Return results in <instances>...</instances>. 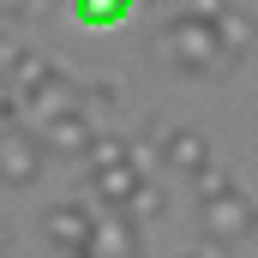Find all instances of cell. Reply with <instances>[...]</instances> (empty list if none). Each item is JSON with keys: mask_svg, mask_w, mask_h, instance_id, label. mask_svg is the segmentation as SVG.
<instances>
[{"mask_svg": "<svg viewBox=\"0 0 258 258\" xmlns=\"http://www.w3.org/2000/svg\"><path fill=\"white\" fill-rule=\"evenodd\" d=\"M156 48H162V60L174 66V72H192V78H210V72H222V42H216V24L210 18H192V12H180V18H168L162 30H156Z\"/></svg>", "mask_w": 258, "mask_h": 258, "instance_id": "cell-1", "label": "cell"}, {"mask_svg": "<svg viewBox=\"0 0 258 258\" xmlns=\"http://www.w3.org/2000/svg\"><path fill=\"white\" fill-rule=\"evenodd\" d=\"M198 228H204V240H210L216 252L240 246V240L252 234V204H246V186H240V180H210V186L198 192Z\"/></svg>", "mask_w": 258, "mask_h": 258, "instance_id": "cell-2", "label": "cell"}, {"mask_svg": "<svg viewBox=\"0 0 258 258\" xmlns=\"http://www.w3.org/2000/svg\"><path fill=\"white\" fill-rule=\"evenodd\" d=\"M42 144H36V132L24 126V120H6L0 126V186H12V192H24V186H36L42 180Z\"/></svg>", "mask_w": 258, "mask_h": 258, "instance_id": "cell-3", "label": "cell"}, {"mask_svg": "<svg viewBox=\"0 0 258 258\" xmlns=\"http://www.w3.org/2000/svg\"><path fill=\"white\" fill-rule=\"evenodd\" d=\"M90 222H96V210H90V204L60 198V204H48V210H42V240H48L60 258H84V246H90Z\"/></svg>", "mask_w": 258, "mask_h": 258, "instance_id": "cell-4", "label": "cell"}, {"mask_svg": "<svg viewBox=\"0 0 258 258\" xmlns=\"http://www.w3.org/2000/svg\"><path fill=\"white\" fill-rule=\"evenodd\" d=\"M138 252H144V222H132L126 210H102L90 222L84 258H138Z\"/></svg>", "mask_w": 258, "mask_h": 258, "instance_id": "cell-5", "label": "cell"}, {"mask_svg": "<svg viewBox=\"0 0 258 258\" xmlns=\"http://www.w3.org/2000/svg\"><path fill=\"white\" fill-rule=\"evenodd\" d=\"M162 168H168L174 180H204V174H210V138L198 126L162 132Z\"/></svg>", "mask_w": 258, "mask_h": 258, "instance_id": "cell-6", "label": "cell"}, {"mask_svg": "<svg viewBox=\"0 0 258 258\" xmlns=\"http://www.w3.org/2000/svg\"><path fill=\"white\" fill-rule=\"evenodd\" d=\"M36 132V144H42V156H78L84 144H90V114H84V102H72V108H60V114H48L42 126H30Z\"/></svg>", "mask_w": 258, "mask_h": 258, "instance_id": "cell-7", "label": "cell"}, {"mask_svg": "<svg viewBox=\"0 0 258 258\" xmlns=\"http://www.w3.org/2000/svg\"><path fill=\"white\" fill-rule=\"evenodd\" d=\"M138 186H144V174H138V162H132V156L108 162V168H90V198H96L102 210H126Z\"/></svg>", "mask_w": 258, "mask_h": 258, "instance_id": "cell-8", "label": "cell"}, {"mask_svg": "<svg viewBox=\"0 0 258 258\" xmlns=\"http://www.w3.org/2000/svg\"><path fill=\"white\" fill-rule=\"evenodd\" d=\"M54 78V60L48 54H36V48H24V54H12V66H6V90L12 96H30L36 84H48Z\"/></svg>", "mask_w": 258, "mask_h": 258, "instance_id": "cell-9", "label": "cell"}, {"mask_svg": "<svg viewBox=\"0 0 258 258\" xmlns=\"http://www.w3.org/2000/svg\"><path fill=\"white\" fill-rule=\"evenodd\" d=\"M138 0H72V18L90 24V30H108V24H126Z\"/></svg>", "mask_w": 258, "mask_h": 258, "instance_id": "cell-10", "label": "cell"}, {"mask_svg": "<svg viewBox=\"0 0 258 258\" xmlns=\"http://www.w3.org/2000/svg\"><path fill=\"white\" fill-rule=\"evenodd\" d=\"M78 156H84V168H108V162L132 156V150H126V138H120V132H90V144H84Z\"/></svg>", "mask_w": 258, "mask_h": 258, "instance_id": "cell-11", "label": "cell"}, {"mask_svg": "<svg viewBox=\"0 0 258 258\" xmlns=\"http://www.w3.org/2000/svg\"><path fill=\"white\" fill-rule=\"evenodd\" d=\"M228 6H234V0H186V12H192V18H210V24H216Z\"/></svg>", "mask_w": 258, "mask_h": 258, "instance_id": "cell-12", "label": "cell"}, {"mask_svg": "<svg viewBox=\"0 0 258 258\" xmlns=\"http://www.w3.org/2000/svg\"><path fill=\"white\" fill-rule=\"evenodd\" d=\"M30 12H36V0H0V24H18Z\"/></svg>", "mask_w": 258, "mask_h": 258, "instance_id": "cell-13", "label": "cell"}, {"mask_svg": "<svg viewBox=\"0 0 258 258\" xmlns=\"http://www.w3.org/2000/svg\"><path fill=\"white\" fill-rule=\"evenodd\" d=\"M12 252V228H6V222H0V258Z\"/></svg>", "mask_w": 258, "mask_h": 258, "instance_id": "cell-14", "label": "cell"}, {"mask_svg": "<svg viewBox=\"0 0 258 258\" xmlns=\"http://www.w3.org/2000/svg\"><path fill=\"white\" fill-rule=\"evenodd\" d=\"M192 258H222V252H216V246H204V252H192Z\"/></svg>", "mask_w": 258, "mask_h": 258, "instance_id": "cell-15", "label": "cell"}]
</instances>
